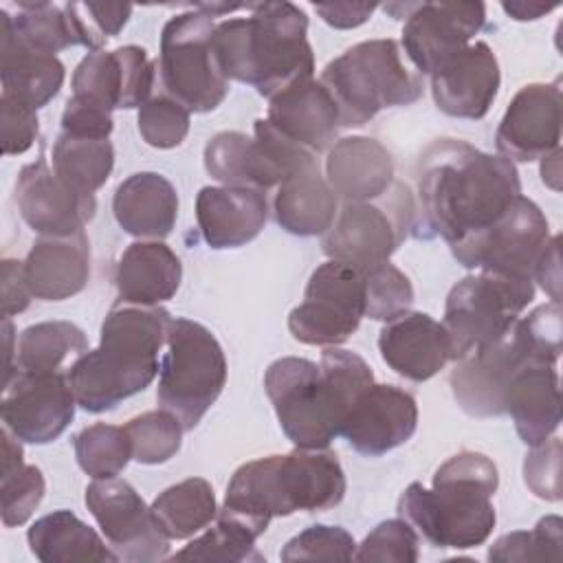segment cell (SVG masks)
<instances>
[{
	"label": "cell",
	"instance_id": "cell-1",
	"mask_svg": "<svg viewBox=\"0 0 563 563\" xmlns=\"http://www.w3.org/2000/svg\"><path fill=\"white\" fill-rule=\"evenodd\" d=\"M521 196L517 167L460 139H438L420 156L416 227L449 246L486 229Z\"/></svg>",
	"mask_w": 563,
	"mask_h": 563
},
{
	"label": "cell",
	"instance_id": "cell-2",
	"mask_svg": "<svg viewBox=\"0 0 563 563\" xmlns=\"http://www.w3.org/2000/svg\"><path fill=\"white\" fill-rule=\"evenodd\" d=\"M374 383L363 356L343 347H325L319 365L284 356L268 365L264 389L282 431L297 449H325L341 435L354 400Z\"/></svg>",
	"mask_w": 563,
	"mask_h": 563
},
{
	"label": "cell",
	"instance_id": "cell-3",
	"mask_svg": "<svg viewBox=\"0 0 563 563\" xmlns=\"http://www.w3.org/2000/svg\"><path fill=\"white\" fill-rule=\"evenodd\" d=\"M169 323L172 314L161 306L117 301L101 323L99 347L77 356L66 372L77 405L103 413L143 391L161 372Z\"/></svg>",
	"mask_w": 563,
	"mask_h": 563
},
{
	"label": "cell",
	"instance_id": "cell-4",
	"mask_svg": "<svg viewBox=\"0 0 563 563\" xmlns=\"http://www.w3.org/2000/svg\"><path fill=\"white\" fill-rule=\"evenodd\" d=\"M345 488V473L332 451L295 449L242 464L227 486L218 515L238 521L257 539L275 517L334 508Z\"/></svg>",
	"mask_w": 563,
	"mask_h": 563
},
{
	"label": "cell",
	"instance_id": "cell-5",
	"mask_svg": "<svg viewBox=\"0 0 563 563\" xmlns=\"http://www.w3.org/2000/svg\"><path fill=\"white\" fill-rule=\"evenodd\" d=\"M213 48L227 79L255 86L268 101L314 73L308 15L286 0L251 4L249 18L216 24Z\"/></svg>",
	"mask_w": 563,
	"mask_h": 563
},
{
	"label": "cell",
	"instance_id": "cell-6",
	"mask_svg": "<svg viewBox=\"0 0 563 563\" xmlns=\"http://www.w3.org/2000/svg\"><path fill=\"white\" fill-rule=\"evenodd\" d=\"M499 473L490 457L460 451L433 473V486L411 482L398 499V517L435 548H477L497 521L493 495Z\"/></svg>",
	"mask_w": 563,
	"mask_h": 563
},
{
	"label": "cell",
	"instance_id": "cell-7",
	"mask_svg": "<svg viewBox=\"0 0 563 563\" xmlns=\"http://www.w3.org/2000/svg\"><path fill=\"white\" fill-rule=\"evenodd\" d=\"M319 81L330 92L341 128H358L383 108L409 106L422 97V75L411 70L396 40H367L334 57Z\"/></svg>",
	"mask_w": 563,
	"mask_h": 563
},
{
	"label": "cell",
	"instance_id": "cell-8",
	"mask_svg": "<svg viewBox=\"0 0 563 563\" xmlns=\"http://www.w3.org/2000/svg\"><path fill=\"white\" fill-rule=\"evenodd\" d=\"M227 385V358L218 339L202 323L172 317L167 352L161 358L156 400L191 431Z\"/></svg>",
	"mask_w": 563,
	"mask_h": 563
},
{
	"label": "cell",
	"instance_id": "cell-9",
	"mask_svg": "<svg viewBox=\"0 0 563 563\" xmlns=\"http://www.w3.org/2000/svg\"><path fill=\"white\" fill-rule=\"evenodd\" d=\"M213 18L191 9L167 20L161 33L158 73L167 95L189 112H211L229 95V79L213 48Z\"/></svg>",
	"mask_w": 563,
	"mask_h": 563
},
{
	"label": "cell",
	"instance_id": "cell-10",
	"mask_svg": "<svg viewBox=\"0 0 563 563\" xmlns=\"http://www.w3.org/2000/svg\"><path fill=\"white\" fill-rule=\"evenodd\" d=\"M416 216L409 187L394 183L376 200L345 202L323 235V253L358 271L385 264L416 229Z\"/></svg>",
	"mask_w": 563,
	"mask_h": 563
},
{
	"label": "cell",
	"instance_id": "cell-11",
	"mask_svg": "<svg viewBox=\"0 0 563 563\" xmlns=\"http://www.w3.org/2000/svg\"><path fill=\"white\" fill-rule=\"evenodd\" d=\"M534 299V282L495 273H475L460 279L444 306V330L451 341V361L499 339Z\"/></svg>",
	"mask_w": 563,
	"mask_h": 563
},
{
	"label": "cell",
	"instance_id": "cell-12",
	"mask_svg": "<svg viewBox=\"0 0 563 563\" xmlns=\"http://www.w3.org/2000/svg\"><path fill=\"white\" fill-rule=\"evenodd\" d=\"M548 242L545 213L530 198L517 196L486 229L451 244V253L466 268L534 282L532 273Z\"/></svg>",
	"mask_w": 563,
	"mask_h": 563
},
{
	"label": "cell",
	"instance_id": "cell-13",
	"mask_svg": "<svg viewBox=\"0 0 563 563\" xmlns=\"http://www.w3.org/2000/svg\"><path fill=\"white\" fill-rule=\"evenodd\" d=\"M363 317V273L350 264L328 260L312 271L303 301L288 314V330L299 343L334 347L356 332Z\"/></svg>",
	"mask_w": 563,
	"mask_h": 563
},
{
	"label": "cell",
	"instance_id": "cell-14",
	"mask_svg": "<svg viewBox=\"0 0 563 563\" xmlns=\"http://www.w3.org/2000/svg\"><path fill=\"white\" fill-rule=\"evenodd\" d=\"M86 506L119 561L156 563L169 556L172 539L158 526L152 508L125 479H95L86 488Z\"/></svg>",
	"mask_w": 563,
	"mask_h": 563
},
{
	"label": "cell",
	"instance_id": "cell-15",
	"mask_svg": "<svg viewBox=\"0 0 563 563\" xmlns=\"http://www.w3.org/2000/svg\"><path fill=\"white\" fill-rule=\"evenodd\" d=\"M534 361L517 321L495 341L457 358L451 372V389L457 405L477 418L504 416V394L510 378Z\"/></svg>",
	"mask_w": 563,
	"mask_h": 563
},
{
	"label": "cell",
	"instance_id": "cell-16",
	"mask_svg": "<svg viewBox=\"0 0 563 563\" xmlns=\"http://www.w3.org/2000/svg\"><path fill=\"white\" fill-rule=\"evenodd\" d=\"M486 22L484 2H411L402 48L420 75H433L462 53Z\"/></svg>",
	"mask_w": 563,
	"mask_h": 563
},
{
	"label": "cell",
	"instance_id": "cell-17",
	"mask_svg": "<svg viewBox=\"0 0 563 563\" xmlns=\"http://www.w3.org/2000/svg\"><path fill=\"white\" fill-rule=\"evenodd\" d=\"M75 396L66 374L15 372L4 380L2 422L20 442L48 444L75 418Z\"/></svg>",
	"mask_w": 563,
	"mask_h": 563
},
{
	"label": "cell",
	"instance_id": "cell-18",
	"mask_svg": "<svg viewBox=\"0 0 563 563\" xmlns=\"http://www.w3.org/2000/svg\"><path fill=\"white\" fill-rule=\"evenodd\" d=\"M561 141L559 84H528L508 103L495 134L499 156L530 163L554 152Z\"/></svg>",
	"mask_w": 563,
	"mask_h": 563
},
{
	"label": "cell",
	"instance_id": "cell-19",
	"mask_svg": "<svg viewBox=\"0 0 563 563\" xmlns=\"http://www.w3.org/2000/svg\"><path fill=\"white\" fill-rule=\"evenodd\" d=\"M15 202L22 220L40 235H73L95 218V196L66 185L44 158L20 169Z\"/></svg>",
	"mask_w": 563,
	"mask_h": 563
},
{
	"label": "cell",
	"instance_id": "cell-20",
	"mask_svg": "<svg viewBox=\"0 0 563 563\" xmlns=\"http://www.w3.org/2000/svg\"><path fill=\"white\" fill-rule=\"evenodd\" d=\"M418 427L416 398L396 385L372 383L350 407L341 435L369 457L405 444Z\"/></svg>",
	"mask_w": 563,
	"mask_h": 563
},
{
	"label": "cell",
	"instance_id": "cell-21",
	"mask_svg": "<svg viewBox=\"0 0 563 563\" xmlns=\"http://www.w3.org/2000/svg\"><path fill=\"white\" fill-rule=\"evenodd\" d=\"M501 84L499 62L486 42L468 44L431 75L435 106L457 119H482L490 110Z\"/></svg>",
	"mask_w": 563,
	"mask_h": 563
},
{
	"label": "cell",
	"instance_id": "cell-22",
	"mask_svg": "<svg viewBox=\"0 0 563 563\" xmlns=\"http://www.w3.org/2000/svg\"><path fill=\"white\" fill-rule=\"evenodd\" d=\"M378 352L398 376L422 383L451 361V341L440 321L409 310L383 325Z\"/></svg>",
	"mask_w": 563,
	"mask_h": 563
},
{
	"label": "cell",
	"instance_id": "cell-23",
	"mask_svg": "<svg viewBox=\"0 0 563 563\" xmlns=\"http://www.w3.org/2000/svg\"><path fill=\"white\" fill-rule=\"evenodd\" d=\"M268 218L266 194L251 187H202L196 220L211 249H238L260 235Z\"/></svg>",
	"mask_w": 563,
	"mask_h": 563
},
{
	"label": "cell",
	"instance_id": "cell-24",
	"mask_svg": "<svg viewBox=\"0 0 563 563\" xmlns=\"http://www.w3.org/2000/svg\"><path fill=\"white\" fill-rule=\"evenodd\" d=\"M29 290L42 301H62L88 286L90 242L84 231L73 235H42L24 260Z\"/></svg>",
	"mask_w": 563,
	"mask_h": 563
},
{
	"label": "cell",
	"instance_id": "cell-25",
	"mask_svg": "<svg viewBox=\"0 0 563 563\" xmlns=\"http://www.w3.org/2000/svg\"><path fill=\"white\" fill-rule=\"evenodd\" d=\"M325 180L343 202L376 200L394 185V158L376 139L345 136L328 152Z\"/></svg>",
	"mask_w": 563,
	"mask_h": 563
},
{
	"label": "cell",
	"instance_id": "cell-26",
	"mask_svg": "<svg viewBox=\"0 0 563 563\" xmlns=\"http://www.w3.org/2000/svg\"><path fill=\"white\" fill-rule=\"evenodd\" d=\"M504 409L510 413L521 442H545L561 422V391L556 365L530 361L508 383Z\"/></svg>",
	"mask_w": 563,
	"mask_h": 563
},
{
	"label": "cell",
	"instance_id": "cell-27",
	"mask_svg": "<svg viewBox=\"0 0 563 563\" xmlns=\"http://www.w3.org/2000/svg\"><path fill=\"white\" fill-rule=\"evenodd\" d=\"M266 119L288 139L319 154L334 145L339 110L321 81L310 79L268 101Z\"/></svg>",
	"mask_w": 563,
	"mask_h": 563
},
{
	"label": "cell",
	"instance_id": "cell-28",
	"mask_svg": "<svg viewBox=\"0 0 563 563\" xmlns=\"http://www.w3.org/2000/svg\"><path fill=\"white\" fill-rule=\"evenodd\" d=\"M112 211L125 233L145 240H163L176 224L178 194L165 176L139 172L117 187Z\"/></svg>",
	"mask_w": 563,
	"mask_h": 563
},
{
	"label": "cell",
	"instance_id": "cell-29",
	"mask_svg": "<svg viewBox=\"0 0 563 563\" xmlns=\"http://www.w3.org/2000/svg\"><path fill=\"white\" fill-rule=\"evenodd\" d=\"M183 279L178 255L161 240L134 242L119 257L114 284L119 301L158 306L172 299Z\"/></svg>",
	"mask_w": 563,
	"mask_h": 563
},
{
	"label": "cell",
	"instance_id": "cell-30",
	"mask_svg": "<svg viewBox=\"0 0 563 563\" xmlns=\"http://www.w3.org/2000/svg\"><path fill=\"white\" fill-rule=\"evenodd\" d=\"M0 79L2 92H9L31 108L46 106L62 88L66 70L57 55L37 53L24 46L11 24V15L2 9L0 11Z\"/></svg>",
	"mask_w": 563,
	"mask_h": 563
},
{
	"label": "cell",
	"instance_id": "cell-31",
	"mask_svg": "<svg viewBox=\"0 0 563 563\" xmlns=\"http://www.w3.org/2000/svg\"><path fill=\"white\" fill-rule=\"evenodd\" d=\"M277 224L292 235H321L336 218V196L319 172V163L288 176L275 194Z\"/></svg>",
	"mask_w": 563,
	"mask_h": 563
},
{
	"label": "cell",
	"instance_id": "cell-32",
	"mask_svg": "<svg viewBox=\"0 0 563 563\" xmlns=\"http://www.w3.org/2000/svg\"><path fill=\"white\" fill-rule=\"evenodd\" d=\"M35 559L44 563H117L119 556L75 512L55 510L40 517L26 532Z\"/></svg>",
	"mask_w": 563,
	"mask_h": 563
},
{
	"label": "cell",
	"instance_id": "cell-33",
	"mask_svg": "<svg viewBox=\"0 0 563 563\" xmlns=\"http://www.w3.org/2000/svg\"><path fill=\"white\" fill-rule=\"evenodd\" d=\"M205 169L227 187L266 191L279 185L277 172L262 143L242 132H218L205 145Z\"/></svg>",
	"mask_w": 563,
	"mask_h": 563
},
{
	"label": "cell",
	"instance_id": "cell-34",
	"mask_svg": "<svg viewBox=\"0 0 563 563\" xmlns=\"http://www.w3.org/2000/svg\"><path fill=\"white\" fill-rule=\"evenodd\" d=\"M84 352H88V339L81 328L70 321H42L18 336L15 372L57 374L68 358Z\"/></svg>",
	"mask_w": 563,
	"mask_h": 563
},
{
	"label": "cell",
	"instance_id": "cell-35",
	"mask_svg": "<svg viewBox=\"0 0 563 563\" xmlns=\"http://www.w3.org/2000/svg\"><path fill=\"white\" fill-rule=\"evenodd\" d=\"M150 508L169 539H189L218 515L213 486L202 477H189L165 488Z\"/></svg>",
	"mask_w": 563,
	"mask_h": 563
},
{
	"label": "cell",
	"instance_id": "cell-36",
	"mask_svg": "<svg viewBox=\"0 0 563 563\" xmlns=\"http://www.w3.org/2000/svg\"><path fill=\"white\" fill-rule=\"evenodd\" d=\"M114 167V147L108 139L59 134L53 145V172L79 194L95 196Z\"/></svg>",
	"mask_w": 563,
	"mask_h": 563
},
{
	"label": "cell",
	"instance_id": "cell-37",
	"mask_svg": "<svg viewBox=\"0 0 563 563\" xmlns=\"http://www.w3.org/2000/svg\"><path fill=\"white\" fill-rule=\"evenodd\" d=\"M44 475L37 466L24 464L20 440L2 429V523L7 528L22 526L44 499Z\"/></svg>",
	"mask_w": 563,
	"mask_h": 563
},
{
	"label": "cell",
	"instance_id": "cell-38",
	"mask_svg": "<svg viewBox=\"0 0 563 563\" xmlns=\"http://www.w3.org/2000/svg\"><path fill=\"white\" fill-rule=\"evenodd\" d=\"M73 95L86 97L106 110H130V79L123 48L92 51L73 73Z\"/></svg>",
	"mask_w": 563,
	"mask_h": 563
},
{
	"label": "cell",
	"instance_id": "cell-39",
	"mask_svg": "<svg viewBox=\"0 0 563 563\" xmlns=\"http://www.w3.org/2000/svg\"><path fill=\"white\" fill-rule=\"evenodd\" d=\"M75 457L79 468L95 479L117 477L132 460L125 427L97 422L81 429L75 435Z\"/></svg>",
	"mask_w": 563,
	"mask_h": 563
},
{
	"label": "cell",
	"instance_id": "cell-40",
	"mask_svg": "<svg viewBox=\"0 0 563 563\" xmlns=\"http://www.w3.org/2000/svg\"><path fill=\"white\" fill-rule=\"evenodd\" d=\"M18 40L46 55H55L68 46H77L64 7L53 2H18V15L11 18Z\"/></svg>",
	"mask_w": 563,
	"mask_h": 563
},
{
	"label": "cell",
	"instance_id": "cell-41",
	"mask_svg": "<svg viewBox=\"0 0 563 563\" xmlns=\"http://www.w3.org/2000/svg\"><path fill=\"white\" fill-rule=\"evenodd\" d=\"M216 526L196 537L180 552L169 556L172 561H222V563H242V561H264L255 548V537L240 526L238 521L216 515Z\"/></svg>",
	"mask_w": 563,
	"mask_h": 563
},
{
	"label": "cell",
	"instance_id": "cell-42",
	"mask_svg": "<svg viewBox=\"0 0 563 563\" xmlns=\"http://www.w3.org/2000/svg\"><path fill=\"white\" fill-rule=\"evenodd\" d=\"M561 545L563 521L556 515H548L532 530H517L499 537L488 548V559L495 563L561 561Z\"/></svg>",
	"mask_w": 563,
	"mask_h": 563
},
{
	"label": "cell",
	"instance_id": "cell-43",
	"mask_svg": "<svg viewBox=\"0 0 563 563\" xmlns=\"http://www.w3.org/2000/svg\"><path fill=\"white\" fill-rule=\"evenodd\" d=\"M125 431L132 444V460L141 464H163L178 453L185 429L174 413L154 409L132 418Z\"/></svg>",
	"mask_w": 563,
	"mask_h": 563
},
{
	"label": "cell",
	"instance_id": "cell-44",
	"mask_svg": "<svg viewBox=\"0 0 563 563\" xmlns=\"http://www.w3.org/2000/svg\"><path fill=\"white\" fill-rule=\"evenodd\" d=\"M361 273L365 282V317L391 321L409 312L413 303V286L400 268L385 262Z\"/></svg>",
	"mask_w": 563,
	"mask_h": 563
},
{
	"label": "cell",
	"instance_id": "cell-45",
	"mask_svg": "<svg viewBox=\"0 0 563 563\" xmlns=\"http://www.w3.org/2000/svg\"><path fill=\"white\" fill-rule=\"evenodd\" d=\"M64 13L70 22L75 40L90 53L101 51V46L114 37L130 20L132 4L123 2H68Z\"/></svg>",
	"mask_w": 563,
	"mask_h": 563
},
{
	"label": "cell",
	"instance_id": "cell-46",
	"mask_svg": "<svg viewBox=\"0 0 563 563\" xmlns=\"http://www.w3.org/2000/svg\"><path fill=\"white\" fill-rule=\"evenodd\" d=\"M139 134L158 150L178 147L189 132V110L167 92L152 95L139 108Z\"/></svg>",
	"mask_w": 563,
	"mask_h": 563
},
{
	"label": "cell",
	"instance_id": "cell-47",
	"mask_svg": "<svg viewBox=\"0 0 563 563\" xmlns=\"http://www.w3.org/2000/svg\"><path fill=\"white\" fill-rule=\"evenodd\" d=\"M354 537L341 526L314 523L295 534L279 552L282 561H350L354 559Z\"/></svg>",
	"mask_w": 563,
	"mask_h": 563
},
{
	"label": "cell",
	"instance_id": "cell-48",
	"mask_svg": "<svg viewBox=\"0 0 563 563\" xmlns=\"http://www.w3.org/2000/svg\"><path fill=\"white\" fill-rule=\"evenodd\" d=\"M356 561L416 563L420 559V534L405 519L380 521L354 552Z\"/></svg>",
	"mask_w": 563,
	"mask_h": 563
},
{
	"label": "cell",
	"instance_id": "cell-49",
	"mask_svg": "<svg viewBox=\"0 0 563 563\" xmlns=\"http://www.w3.org/2000/svg\"><path fill=\"white\" fill-rule=\"evenodd\" d=\"M517 325L532 358L556 365L561 356V301L537 306L528 317L517 319Z\"/></svg>",
	"mask_w": 563,
	"mask_h": 563
},
{
	"label": "cell",
	"instance_id": "cell-50",
	"mask_svg": "<svg viewBox=\"0 0 563 563\" xmlns=\"http://www.w3.org/2000/svg\"><path fill=\"white\" fill-rule=\"evenodd\" d=\"M523 482L541 499H561V438L550 435L526 453Z\"/></svg>",
	"mask_w": 563,
	"mask_h": 563
},
{
	"label": "cell",
	"instance_id": "cell-51",
	"mask_svg": "<svg viewBox=\"0 0 563 563\" xmlns=\"http://www.w3.org/2000/svg\"><path fill=\"white\" fill-rule=\"evenodd\" d=\"M40 123L37 112L22 99L2 92L0 95V141H2V154L15 156L24 154L35 136H37Z\"/></svg>",
	"mask_w": 563,
	"mask_h": 563
},
{
	"label": "cell",
	"instance_id": "cell-52",
	"mask_svg": "<svg viewBox=\"0 0 563 563\" xmlns=\"http://www.w3.org/2000/svg\"><path fill=\"white\" fill-rule=\"evenodd\" d=\"M114 128L112 112L103 106L73 95L62 112V132L81 139H108Z\"/></svg>",
	"mask_w": 563,
	"mask_h": 563
},
{
	"label": "cell",
	"instance_id": "cell-53",
	"mask_svg": "<svg viewBox=\"0 0 563 563\" xmlns=\"http://www.w3.org/2000/svg\"><path fill=\"white\" fill-rule=\"evenodd\" d=\"M31 290L24 275V262L2 260V314H20L31 303Z\"/></svg>",
	"mask_w": 563,
	"mask_h": 563
},
{
	"label": "cell",
	"instance_id": "cell-54",
	"mask_svg": "<svg viewBox=\"0 0 563 563\" xmlns=\"http://www.w3.org/2000/svg\"><path fill=\"white\" fill-rule=\"evenodd\" d=\"M376 4H356V2H332L314 4V11L321 20L334 29H356L369 20Z\"/></svg>",
	"mask_w": 563,
	"mask_h": 563
},
{
	"label": "cell",
	"instance_id": "cell-55",
	"mask_svg": "<svg viewBox=\"0 0 563 563\" xmlns=\"http://www.w3.org/2000/svg\"><path fill=\"white\" fill-rule=\"evenodd\" d=\"M559 242L561 238L554 235L545 244L543 253L537 260L532 279L541 284V288L552 297V301H561V260H559Z\"/></svg>",
	"mask_w": 563,
	"mask_h": 563
},
{
	"label": "cell",
	"instance_id": "cell-56",
	"mask_svg": "<svg viewBox=\"0 0 563 563\" xmlns=\"http://www.w3.org/2000/svg\"><path fill=\"white\" fill-rule=\"evenodd\" d=\"M501 7L510 18H515L519 22L537 20V18L550 13L552 9H556V4H537V2H504Z\"/></svg>",
	"mask_w": 563,
	"mask_h": 563
},
{
	"label": "cell",
	"instance_id": "cell-57",
	"mask_svg": "<svg viewBox=\"0 0 563 563\" xmlns=\"http://www.w3.org/2000/svg\"><path fill=\"white\" fill-rule=\"evenodd\" d=\"M559 163H561V147H556L554 152L545 154V156H543V163H541V178H543V183L550 185L552 189H559V176H561Z\"/></svg>",
	"mask_w": 563,
	"mask_h": 563
}]
</instances>
